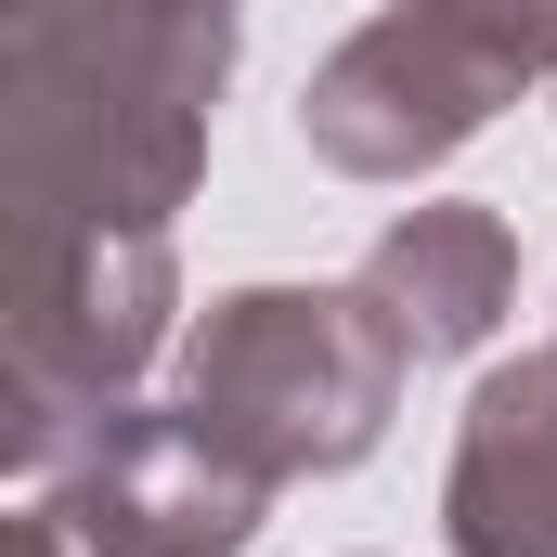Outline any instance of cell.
Segmentation results:
<instances>
[{
	"label": "cell",
	"instance_id": "3957f363",
	"mask_svg": "<svg viewBox=\"0 0 557 557\" xmlns=\"http://www.w3.org/2000/svg\"><path fill=\"white\" fill-rule=\"evenodd\" d=\"M557 39V0H403L389 26H363L337 52V78L311 91V143L337 169H416L441 143L493 117V91Z\"/></svg>",
	"mask_w": 557,
	"mask_h": 557
},
{
	"label": "cell",
	"instance_id": "6da1fadb",
	"mask_svg": "<svg viewBox=\"0 0 557 557\" xmlns=\"http://www.w3.org/2000/svg\"><path fill=\"white\" fill-rule=\"evenodd\" d=\"M221 0H13V221L156 234L221 91Z\"/></svg>",
	"mask_w": 557,
	"mask_h": 557
},
{
	"label": "cell",
	"instance_id": "5b68a950",
	"mask_svg": "<svg viewBox=\"0 0 557 557\" xmlns=\"http://www.w3.org/2000/svg\"><path fill=\"white\" fill-rule=\"evenodd\" d=\"M454 532L467 557H557V363L480 403L467 467H454Z\"/></svg>",
	"mask_w": 557,
	"mask_h": 557
},
{
	"label": "cell",
	"instance_id": "8992f818",
	"mask_svg": "<svg viewBox=\"0 0 557 557\" xmlns=\"http://www.w3.org/2000/svg\"><path fill=\"white\" fill-rule=\"evenodd\" d=\"M376 298H403L389 324H403L416 350H467V337L493 324V298H506V234L467 221V208H416V221L376 247Z\"/></svg>",
	"mask_w": 557,
	"mask_h": 557
},
{
	"label": "cell",
	"instance_id": "277c9868",
	"mask_svg": "<svg viewBox=\"0 0 557 557\" xmlns=\"http://www.w3.org/2000/svg\"><path fill=\"white\" fill-rule=\"evenodd\" d=\"M260 467L221 441L208 416H156V428H104L65 480V506H39L78 557H221L260 532Z\"/></svg>",
	"mask_w": 557,
	"mask_h": 557
},
{
	"label": "cell",
	"instance_id": "7a4b0ae2",
	"mask_svg": "<svg viewBox=\"0 0 557 557\" xmlns=\"http://www.w3.org/2000/svg\"><path fill=\"white\" fill-rule=\"evenodd\" d=\"M403 376V324H363V298H221V324L195 337V416L221 428L260 480L285 467H350Z\"/></svg>",
	"mask_w": 557,
	"mask_h": 557
}]
</instances>
